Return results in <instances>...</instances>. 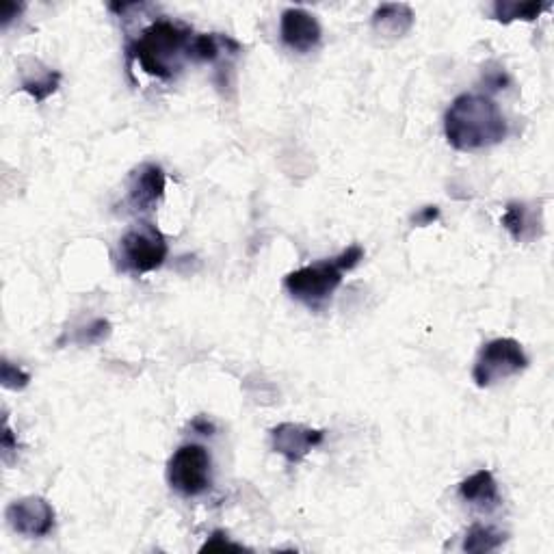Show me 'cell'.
Listing matches in <instances>:
<instances>
[{
	"mask_svg": "<svg viewBox=\"0 0 554 554\" xmlns=\"http://www.w3.org/2000/svg\"><path fill=\"white\" fill-rule=\"evenodd\" d=\"M505 542H507V533L487 524H472L464 537V546L461 548H464V552L481 554V552H494Z\"/></svg>",
	"mask_w": 554,
	"mask_h": 554,
	"instance_id": "obj_17",
	"label": "cell"
},
{
	"mask_svg": "<svg viewBox=\"0 0 554 554\" xmlns=\"http://www.w3.org/2000/svg\"><path fill=\"white\" fill-rule=\"evenodd\" d=\"M169 245L165 234L152 221H137L130 226L117 245V262L124 273H152L165 265Z\"/></svg>",
	"mask_w": 554,
	"mask_h": 554,
	"instance_id": "obj_4",
	"label": "cell"
},
{
	"mask_svg": "<svg viewBox=\"0 0 554 554\" xmlns=\"http://www.w3.org/2000/svg\"><path fill=\"white\" fill-rule=\"evenodd\" d=\"M0 381H3V386L7 390H24L26 386L31 384V375L22 371L20 366L11 364L9 360H3V364H0Z\"/></svg>",
	"mask_w": 554,
	"mask_h": 554,
	"instance_id": "obj_19",
	"label": "cell"
},
{
	"mask_svg": "<svg viewBox=\"0 0 554 554\" xmlns=\"http://www.w3.org/2000/svg\"><path fill=\"white\" fill-rule=\"evenodd\" d=\"M61 78H63L61 72L44 68V65H39L37 72H31V74H24L22 76L20 89L24 91V94H29L37 104H42L50 96L57 94V89L61 85Z\"/></svg>",
	"mask_w": 554,
	"mask_h": 554,
	"instance_id": "obj_15",
	"label": "cell"
},
{
	"mask_svg": "<svg viewBox=\"0 0 554 554\" xmlns=\"http://www.w3.org/2000/svg\"><path fill=\"white\" fill-rule=\"evenodd\" d=\"M249 550L243 544H236L230 539V535L226 531H213L210 537L206 539V544L200 548V552H243Z\"/></svg>",
	"mask_w": 554,
	"mask_h": 554,
	"instance_id": "obj_20",
	"label": "cell"
},
{
	"mask_svg": "<svg viewBox=\"0 0 554 554\" xmlns=\"http://www.w3.org/2000/svg\"><path fill=\"white\" fill-rule=\"evenodd\" d=\"M243 46L232 39L230 35H221V33H202L195 35L191 48H189V61L197 63H215L223 55H239Z\"/></svg>",
	"mask_w": 554,
	"mask_h": 554,
	"instance_id": "obj_14",
	"label": "cell"
},
{
	"mask_svg": "<svg viewBox=\"0 0 554 554\" xmlns=\"http://www.w3.org/2000/svg\"><path fill=\"white\" fill-rule=\"evenodd\" d=\"M22 11H24V3H11V0H5V3L0 5V24H3V29H7L11 20L20 18Z\"/></svg>",
	"mask_w": 554,
	"mask_h": 554,
	"instance_id": "obj_22",
	"label": "cell"
},
{
	"mask_svg": "<svg viewBox=\"0 0 554 554\" xmlns=\"http://www.w3.org/2000/svg\"><path fill=\"white\" fill-rule=\"evenodd\" d=\"M440 219V208L438 206H425L412 217L414 226H431L433 221Z\"/></svg>",
	"mask_w": 554,
	"mask_h": 554,
	"instance_id": "obj_23",
	"label": "cell"
},
{
	"mask_svg": "<svg viewBox=\"0 0 554 554\" xmlns=\"http://www.w3.org/2000/svg\"><path fill=\"white\" fill-rule=\"evenodd\" d=\"M542 208L529 202H509L503 215V226L513 241L531 243L542 234Z\"/></svg>",
	"mask_w": 554,
	"mask_h": 554,
	"instance_id": "obj_11",
	"label": "cell"
},
{
	"mask_svg": "<svg viewBox=\"0 0 554 554\" xmlns=\"http://www.w3.org/2000/svg\"><path fill=\"white\" fill-rule=\"evenodd\" d=\"M444 135L455 150L474 152L505 141L509 124L490 96L461 94L444 115Z\"/></svg>",
	"mask_w": 554,
	"mask_h": 554,
	"instance_id": "obj_1",
	"label": "cell"
},
{
	"mask_svg": "<svg viewBox=\"0 0 554 554\" xmlns=\"http://www.w3.org/2000/svg\"><path fill=\"white\" fill-rule=\"evenodd\" d=\"M550 7H552L550 3H518V0H496V3L492 5V16H494V20L503 22V24H511L516 20L533 22Z\"/></svg>",
	"mask_w": 554,
	"mask_h": 554,
	"instance_id": "obj_16",
	"label": "cell"
},
{
	"mask_svg": "<svg viewBox=\"0 0 554 554\" xmlns=\"http://www.w3.org/2000/svg\"><path fill=\"white\" fill-rule=\"evenodd\" d=\"M459 496L464 503L479 507L485 511H492L500 505V492L494 474L490 470H479L470 474L468 479L461 481L459 485Z\"/></svg>",
	"mask_w": 554,
	"mask_h": 554,
	"instance_id": "obj_12",
	"label": "cell"
},
{
	"mask_svg": "<svg viewBox=\"0 0 554 554\" xmlns=\"http://www.w3.org/2000/svg\"><path fill=\"white\" fill-rule=\"evenodd\" d=\"M529 368V355L513 338H496L483 345L472 368V379L479 388H490Z\"/></svg>",
	"mask_w": 554,
	"mask_h": 554,
	"instance_id": "obj_6",
	"label": "cell"
},
{
	"mask_svg": "<svg viewBox=\"0 0 554 554\" xmlns=\"http://www.w3.org/2000/svg\"><path fill=\"white\" fill-rule=\"evenodd\" d=\"M193 37L195 33L189 24L161 18L145 26L137 39L128 42L126 52L141 65L145 74L169 81L182 70L184 61H189Z\"/></svg>",
	"mask_w": 554,
	"mask_h": 554,
	"instance_id": "obj_2",
	"label": "cell"
},
{
	"mask_svg": "<svg viewBox=\"0 0 554 554\" xmlns=\"http://www.w3.org/2000/svg\"><path fill=\"white\" fill-rule=\"evenodd\" d=\"M364 260L362 245H349L345 252L336 258H327L321 262H312L284 277V288L288 295L301 301L303 306L312 310H321L332 299L338 286L345 280V273L353 271Z\"/></svg>",
	"mask_w": 554,
	"mask_h": 554,
	"instance_id": "obj_3",
	"label": "cell"
},
{
	"mask_svg": "<svg viewBox=\"0 0 554 554\" xmlns=\"http://www.w3.org/2000/svg\"><path fill=\"white\" fill-rule=\"evenodd\" d=\"M165 187V169L156 163H141L128 176L126 204L133 213H150L163 200Z\"/></svg>",
	"mask_w": 554,
	"mask_h": 554,
	"instance_id": "obj_8",
	"label": "cell"
},
{
	"mask_svg": "<svg viewBox=\"0 0 554 554\" xmlns=\"http://www.w3.org/2000/svg\"><path fill=\"white\" fill-rule=\"evenodd\" d=\"M167 483L184 498L202 496L213 485V457L202 444H182L169 457Z\"/></svg>",
	"mask_w": 554,
	"mask_h": 554,
	"instance_id": "obj_5",
	"label": "cell"
},
{
	"mask_svg": "<svg viewBox=\"0 0 554 554\" xmlns=\"http://www.w3.org/2000/svg\"><path fill=\"white\" fill-rule=\"evenodd\" d=\"M191 427H193L197 433H202V435H213V433H215V425H213V422H210L208 418H204V416H197V418L191 422Z\"/></svg>",
	"mask_w": 554,
	"mask_h": 554,
	"instance_id": "obj_25",
	"label": "cell"
},
{
	"mask_svg": "<svg viewBox=\"0 0 554 554\" xmlns=\"http://www.w3.org/2000/svg\"><path fill=\"white\" fill-rule=\"evenodd\" d=\"M113 332V327L107 319H94L91 323H87L85 327L78 329L76 334V342L83 347H91V345H100V342L107 340Z\"/></svg>",
	"mask_w": 554,
	"mask_h": 554,
	"instance_id": "obj_18",
	"label": "cell"
},
{
	"mask_svg": "<svg viewBox=\"0 0 554 554\" xmlns=\"http://www.w3.org/2000/svg\"><path fill=\"white\" fill-rule=\"evenodd\" d=\"M323 440L325 431L299 425V422H282L271 429L273 451L282 455L288 464H299L312 453V448L321 446Z\"/></svg>",
	"mask_w": 554,
	"mask_h": 554,
	"instance_id": "obj_9",
	"label": "cell"
},
{
	"mask_svg": "<svg viewBox=\"0 0 554 554\" xmlns=\"http://www.w3.org/2000/svg\"><path fill=\"white\" fill-rule=\"evenodd\" d=\"M483 81L492 91H498V89H505L511 83V78L503 68H496V70H485Z\"/></svg>",
	"mask_w": 554,
	"mask_h": 554,
	"instance_id": "obj_21",
	"label": "cell"
},
{
	"mask_svg": "<svg viewBox=\"0 0 554 554\" xmlns=\"http://www.w3.org/2000/svg\"><path fill=\"white\" fill-rule=\"evenodd\" d=\"M5 518L13 531L22 537H46L55 529V509L42 496H24L13 500Z\"/></svg>",
	"mask_w": 554,
	"mask_h": 554,
	"instance_id": "obj_7",
	"label": "cell"
},
{
	"mask_svg": "<svg viewBox=\"0 0 554 554\" xmlns=\"http://www.w3.org/2000/svg\"><path fill=\"white\" fill-rule=\"evenodd\" d=\"M414 11L410 5L405 3H386L379 5L373 13L371 24L375 33L390 37V39H399L412 31L414 26Z\"/></svg>",
	"mask_w": 554,
	"mask_h": 554,
	"instance_id": "obj_13",
	"label": "cell"
},
{
	"mask_svg": "<svg viewBox=\"0 0 554 554\" xmlns=\"http://www.w3.org/2000/svg\"><path fill=\"white\" fill-rule=\"evenodd\" d=\"M0 448H3L5 457L9 453H16L18 451V440H16V435H13V431L9 429V420L7 418H5V425H3V438H0Z\"/></svg>",
	"mask_w": 554,
	"mask_h": 554,
	"instance_id": "obj_24",
	"label": "cell"
},
{
	"mask_svg": "<svg viewBox=\"0 0 554 554\" xmlns=\"http://www.w3.org/2000/svg\"><path fill=\"white\" fill-rule=\"evenodd\" d=\"M280 37L282 44L295 52H310L321 44L323 29L319 20H316L306 9H286L280 18Z\"/></svg>",
	"mask_w": 554,
	"mask_h": 554,
	"instance_id": "obj_10",
	"label": "cell"
}]
</instances>
